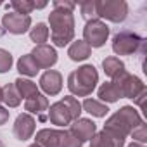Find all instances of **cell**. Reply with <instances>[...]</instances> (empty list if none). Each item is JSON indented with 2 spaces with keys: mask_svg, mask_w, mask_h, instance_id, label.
<instances>
[{
  "mask_svg": "<svg viewBox=\"0 0 147 147\" xmlns=\"http://www.w3.org/2000/svg\"><path fill=\"white\" fill-rule=\"evenodd\" d=\"M0 102H2V87H0Z\"/></svg>",
  "mask_w": 147,
  "mask_h": 147,
  "instance_id": "e575fe53",
  "label": "cell"
},
{
  "mask_svg": "<svg viewBox=\"0 0 147 147\" xmlns=\"http://www.w3.org/2000/svg\"><path fill=\"white\" fill-rule=\"evenodd\" d=\"M142 121L144 119H142L140 113L133 106H123L113 116L107 118V121H106V125H104L102 130H106V131H109V133H113V135L126 140V137L130 135V131L135 126H138Z\"/></svg>",
  "mask_w": 147,
  "mask_h": 147,
  "instance_id": "6da1fadb",
  "label": "cell"
},
{
  "mask_svg": "<svg viewBox=\"0 0 147 147\" xmlns=\"http://www.w3.org/2000/svg\"><path fill=\"white\" fill-rule=\"evenodd\" d=\"M130 135L133 137V142H138V144L145 145V142H147V126H145V123L142 121L138 126H135L130 131Z\"/></svg>",
  "mask_w": 147,
  "mask_h": 147,
  "instance_id": "83f0119b",
  "label": "cell"
},
{
  "mask_svg": "<svg viewBox=\"0 0 147 147\" xmlns=\"http://www.w3.org/2000/svg\"><path fill=\"white\" fill-rule=\"evenodd\" d=\"M50 23V36L55 47H66L75 38V16L67 11L54 9L49 14Z\"/></svg>",
  "mask_w": 147,
  "mask_h": 147,
  "instance_id": "7a4b0ae2",
  "label": "cell"
},
{
  "mask_svg": "<svg viewBox=\"0 0 147 147\" xmlns=\"http://www.w3.org/2000/svg\"><path fill=\"white\" fill-rule=\"evenodd\" d=\"M30 147H40V145H38V144H31Z\"/></svg>",
  "mask_w": 147,
  "mask_h": 147,
  "instance_id": "d590c367",
  "label": "cell"
},
{
  "mask_svg": "<svg viewBox=\"0 0 147 147\" xmlns=\"http://www.w3.org/2000/svg\"><path fill=\"white\" fill-rule=\"evenodd\" d=\"M9 116H11V113H9L5 107H2V106H0V126H2V125H5V123L9 121Z\"/></svg>",
  "mask_w": 147,
  "mask_h": 147,
  "instance_id": "d6a6232c",
  "label": "cell"
},
{
  "mask_svg": "<svg viewBox=\"0 0 147 147\" xmlns=\"http://www.w3.org/2000/svg\"><path fill=\"white\" fill-rule=\"evenodd\" d=\"M62 138H64V130H55V128H42L36 131L35 144L40 147H62Z\"/></svg>",
  "mask_w": 147,
  "mask_h": 147,
  "instance_id": "4fadbf2b",
  "label": "cell"
},
{
  "mask_svg": "<svg viewBox=\"0 0 147 147\" xmlns=\"http://www.w3.org/2000/svg\"><path fill=\"white\" fill-rule=\"evenodd\" d=\"M52 5L57 11H67V12H73V11H75V7H76V4L71 2V0H54Z\"/></svg>",
  "mask_w": 147,
  "mask_h": 147,
  "instance_id": "f546056e",
  "label": "cell"
},
{
  "mask_svg": "<svg viewBox=\"0 0 147 147\" xmlns=\"http://www.w3.org/2000/svg\"><path fill=\"white\" fill-rule=\"evenodd\" d=\"M109 38V26L100 19H92L83 28V42L88 43L90 49L102 47Z\"/></svg>",
  "mask_w": 147,
  "mask_h": 147,
  "instance_id": "52a82bcc",
  "label": "cell"
},
{
  "mask_svg": "<svg viewBox=\"0 0 147 147\" xmlns=\"http://www.w3.org/2000/svg\"><path fill=\"white\" fill-rule=\"evenodd\" d=\"M92 54V49L88 47V43H85L83 40H76V42H73L67 49V55L71 61H75V62H82L85 59H88Z\"/></svg>",
  "mask_w": 147,
  "mask_h": 147,
  "instance_id": "2e32d148",
  "label": "cell"
},
{
  "mask_svg": "<svg viewBox=\"0 0 147 147\" xmlns=\"http://www.w3.org/2000/svg\"><path fill=\"white\" fill-rule=\"evenodd\" d=\"M12 62H14L12 54L9 50H5V49H0V75H2V73L11 71Z\"/></svg>",
  "mask_w": 147,
  "mask_h": 147,
  "instance_id": "484cf974",
  "label": "cell"
},
{
  "mask_svg": "<svg viewBox=\"0 0 147 147\" xmlns=\"http://www.w3.org/2000/svg\"><path fill=\"white\" fill-rule=\"evenodd\" d=\"M83 144L73 135L69 130H64V138H62V147H82Z\"/></svg>",
  "mask_w": 147,
  "mask_h": 147,
  "instance_id": "f1b7e54d",
  "label": "cell"
},
{
  "mask_svg": "<svg viewBox=\"0 0 147 147\" xmlns=\"http://www.w3.org/2000/svg\"><path fill=\"white\" fill-rule=\"evenodd\" d=\"M38 85L45 92V95H57L62 90V75L55 69H47L40 76Z\"/></svg>",
  "mask_w": 147,
  "mask_h": 147,
  "instance_id": "7c38bea8",
  "label": "cell"
},
{
  "mask_svg": "<svg viewBox=\"0 0 147 147\" xmlns=\"http://www.w3.org/2000/svg\"><path fill=\"white\" fill-rule=\"evenodd\" d=\"M24 109L28 111V114H36L42 121H45V119H47L45 111H49V99H47L43 94H36V95L26 99Z\"/></svg>",
  "mask_w": 147,
  "mask_h": 147,
  "instance_id": "5bb4252c",
  "label": "cell"
},
{
  "mask_svg": "<svg viewBox=\"0 0 147 147\" xmlns=\"http://www.w3.org/2000/svg\"><path fill=\"white\" fill-rule=\"evenodd\" d=\"M14 85H16V88H18V92H19L21 99H30V97H33V95L40 94V92H38L36 83H35V82H31V80H28V78L19 76V78L14 82Z\"/></svg>",
  "mask_w": 147,
  "mask_h": 147,
  "instance_id": "ffe728a7",
  "label": "cell"
},
{
  "mask_svg": "<svg viewBox=\"0 0 147 147\" xmlns=\"http://www.w3.org/2000/svg\"><path fill=\"white\" fill-rule=\"evenodd\" d=\"M2 26L5 31H9L12 35H24L31 28V18L16 14V12H7L2 18Z\"/></svg>",
  "mask_w": 147,
  "mask_h": 147,
  "instance_id": "ba28073f",
  "label": "cell"
},
{
  "mask_svg": "<svg viewBox=\"0 0 147 147\" xmlns=\"http://www.w3.org/2000/svg\"><path fill=\"white\" fill-rule=\"evenodd\" d=\"M11 7L14 9L16 14L30 16V12L35 11V2H31V0H14V2H11Z\"/></svg>",
  "mask_w": 147,
  "mask_h": 147,
  "instance_id": "d4e9b609",
  "label": "cell"
},
{
  "mask_svg": "<svg viewBox=\"0 0 147 147\" xmlns=\"http://www.w3.org/2000/svg\"><path fill=\"white\" fill-rule=\"evenodd\" d=\"M30 38L36 45H43L49 40V26L45 23H36L33 28H30Z\"/></svg>",
  "mask_w": 147,
  "mask_h": 147,
  "instance_id": "603a6c76",
  "label": "cell"
},
{
  "mask_svg": "<svg viewBox=\"0 0 147 147\" xmlns=\"http://www.w3.org/2000/svg\"><path fill=\"white\" fill-rule=\"evenodd\" d=\"M0 147H5V145H4V142H2V138H0Z\"/></svg>",
  "mask_w": 147,
  "mask_h": 147,
  "instance_id": "8d00e7d4",
  "label": "cell"
},
{
  "mask_svg": "<svg viewBox=\"0 0 147 147\" xmlns=\"http://www.w3.org/2000/svg\"><path fill=\"white\" fill-rule=\"evenodd\" d=\"M35 126H36L35 118H33L31 114H28V113H23V114H19V116L16 118L12 131H14V135H16L18 140H23V142H24V140H28V138L33 137Z\"/></svg>",
  "mask_w": 147,
  "mask_h": 147,
  "instance_id": "8fae6325",
  "label": "cell"
},
{
  "mask_svg": "<svg viewBox=\"0 0 147 147\" xmlns=\"http://www.w3.org/2000/svg\"><path fill=\"white\" fill-rule=\"evenodd\" d=\"M97 18L111 23H123L128 16V4L125 0H99L95 2Z\"/></svg>",
  "mask_w": 147,
  "mask_h": 147,
  "instance_id": "277c9868",
  "label": "cell"
},
{
  "mask_svg": "<svg viewBox=\"0 0 147 147\" xmlns=\"http://www.w3.org/2000/svg\"><path fill=\"white\" fill-rule=\"evenodd\" d=\"M97 95H99L100 100L109 102V104H111V102H118V100L121 99V95H119V92H118V88L114 87L113 82L102 83V85L99 87V90H97Z\"/></svg>",
  "mask_w": 147,
  "mask_h": 147,
  "instance_id": "44dd1931",
  "label": "cell"
},
{
  "mask_svg": "<svg viewBox=\"0 0 147 147\" xmlns=\"http://www.w3.org/2000/svg\"><path fill=\"white\" fill-rule=\"evenodd\" d=\"M2 102H5L7 107H18L21 104V95L14 83H7L2 88Z\"/></svg>",
  "mask_w": 147,
  "mask_h": 147,
  "instance_id": "7402d4cb",
  "label": "cell"
},
{
  "mask_svg": "<svg viewBox=\"0 0 147 147\" xmlns=\"http://www.w3.org/2000/svg\"><path fill=\"white\" fill-rule=\"evenodd\" d=\"M18 71L21 73L23 76L31 78V76H36V75H38L40 67H38L36 62L33 61L31 54H26V55H21V57H19V61H18Z\"/></svg>",
  "mask_w": 147,
  "mask_h": 147,
  "instance_id": "e0dca14e",
  "label": "cell"
},
{
  "mask_svg": "<svg viewBox=\"0 0 147 147\" xmlns=\"http://www.w3.org/2000/svg\"><path fill=\"white\" fill-rule=\"evenodd\" d=\"M111 82H113L114 87L118 88L121 99H135L138 94H142V92L145 90L144 82H142L138 76L128 73L126 69H125L123 73H119L116 78H113Z\"/></svg>",
  "mask_w": 147,
  "mask_h": 147,
  "instance_id": "8992f818",
  "label": "cell"
},
{
  "mask_svg": "<svg viewBox=\"0 0 147 147\" xmlns=\"http://www.w3.org/2000/svg\"><path fill=\"white\" fill-rule=\"evenodd\" d=\"M144 43H145V40L138 33L125 30V31H119V33L114 35L113 52L116 55H131V54L138 52L140 47H144Z\"/></svg>",
  "mask_w": 147,
  "mask_h": 147,
  "instance_id": "5b68a950",
  "label": "cell"
},
{
  "mask_svg": "<svg viewBox=\"0 0 147 147\" xmlns=\"http://www.w3.org/2000/svg\"><path fill=\"white\" fill-rule=\"evenodd\" d=\"M69 131L75 135L82 144H85L97 133V125L92 119H88V118H78L69 126Z\"/></svg>",
  "mask_w": 147,
  "mask_h": 147,
  "instance_id": "30bf717a",
  "label": "cell"
},
{
  "mask_svg": "<svg viewBox=\"0 0 147 147\" xmlns=\"http://www.w3.org/2000/svg\"><path fill=\"white\" fill-rule=\"evenodd\" d=\"M82 109L87 111L88 114L95 116V118H104V116L109 113V107H107L104 102L97 100V99H85L83 104H82Z\"/></svg>",
  "mask_w": 147,
  "mask_h": 147,
  "instance_id": "d6986e66",
  "label": "cell"
},
{
  "mask_svg": "<svg viewBox=\"0 0 147 147\" xmlns=\"http://www.w3.org/2000/svg\"><path fill=\"white\" fill-rule=\"evenodd\" d=\"M31 57L36 62V66L40 69H50L55 62H57V52L54 47L43 43V45H35V49L31 50Z\"/></svg>",
  "mask_w": 147,
  "mask_h": 147,
  "instance_id": "9c48e42d",
  "label": "cell"
},
{
  "mask_svg": "<svg viewBox=\"0 0 147 147\" xmlns=\"http://www.w3.org/2000/svg\"><path fill=\"white\" fill-rule=\"evenodd\" d=\"M128 147H145V145H142V144H138V142H131Z\"/></svg>",
  "mask_w": 147,
  "mask_h": 147,
  "instance_id": "836d02e7",
  "label": "cell"
},
{
  "mask_svg": "<svg viewBox=\"0 0 147 147\" xmlns=\"http://www.w3.org/2000/svg\"><path fill=\"white\" fill-rule=\"evenodd\" d=\"M90 147H111V144L107 142V138L102 135V131L95 133L92 138H90Z\"/></svg>",
  "mask_w": 147,
  "mask_h": 147,
  "instance_id": "4dcf8cb0",
  "label": "cell"
},
{
  "mask_svg": "<svg viewBox=\"0 0 147 147\" xmlns=\"http://www.w3.org/2000/svg\"><path fill=\"white\" fill-rule=\"evenodd\" d=\"M99 83V73L95 66L83 64L67 76V88L73 95L76 97H87L90 95Z\"/></svg>",
  "mask_w": 147,
  "mask_h": 147,
  "instance_id": "3957f363",
  "label": "cell"
},
{
  "mask_svg": "<svg viewBox=\"0 0 147 147\" xmlns=\"http://www.w3.org/2000/svg\"><path fill=\"white\" fill-rule=\"evenodd\" d=\"M102 69H104V73L113 80V78H116L119 73H123L125 71V62L119 59V57H114V55H111V57H106L104 61H102Z\"/></svg>",
  "mask_w": 147,
  "mask_h": 147,
  "instance_id": "ac0fdd59",
  "label": "cell"
},
{
  "mask_svg": "<svg viewBox=\"0 0 147 147\" xmlns=\"http://www.w3.org/2000/svg\"><path fill=\"white\" fill-rule=\"evenodd\" d=\"M47 119L52 125H55V126H66V125H69L73 121L67 107L61 100L59 102H54L52 106H49V116H47Z\"/></svg>",
  "mask_w": 147,
  "mask_h": 147,
  "instance_id": "9a60e30c",
  "label": "cell"
},
{
  "mask_svg": "<svg viewBox=\"0 0 147 147\" xmlns=\"http://www.w3.org/2000/svg\"><path fill=\"white\" fill-rule=\"evenodd\" d=\"M145 97H147V88H145V90H144L142 94H138V95H137V97L133 99V100H135V104H137V106H138V107H140L142 111L145 109V106H144V100H145Z\"/></svg>",
  "mask_w": 147,
  "mask_h": 147,
  "instance_id": "1f68e13d",
  "label": "cell"
},
{
  "mask_svg": "<svg viewBox=\"0 0 147 147\" xmlns=\"http://www.w3.org/2000/svg\"><path fill=\"white\" fill-rule=\"evenodd\" d=\"M80 11H82V18L88 23L92 19H99L97 18V12H95V2H83L80 5Z\"/></svg>",
  "mask_w": 147,
  "mask_h": 147,
  "instance_id": "4316f807",
  "label": "cell"
},
{
  "mask_svg": "<svg viewBox=\"0 0 147 147\" xmlns=\"http://www.w3.org/2000/svg\"><path fill=\"white\" fill-rule=\"evenodd\" d=\"M61 102L67 107V111H69V114H71V119H73V121L80 118V114H82V102H80L76 97L67 95V97H62V100H61Z\"/></svg>",
  "mask_w": 147,
  "mask_h": 147,
  "instance_id": "cb8c5ba5",
  "label": "cell"
}]
</instances>
